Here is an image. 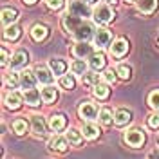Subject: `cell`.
Listing matches in <instances>:
<instances>
[{"instance_id": "1", "label": "cell", "mask_w": 159, "mask_h": 159, "mask_svg": "<svg viewBox=\"0 0 159 159\" xmlns=\"http://www.w3.org/2000/svg\"><path fill=\"white\" fill-rule=\"evenodd\" d=\"M72 36L78 40V42H89L90 38H94V25L90 24V22H81L78 27H76V31L72 33Z\"/></svg>"}, {"instance_id": "2", "label": "cell", "mask_w": 159, "mask_h": 159, "mask_svg": "<svg viewBox=\"0 0 159 159\" xmlns=\"http://www.w3.org/2000/svg\"><path fill=\"white\" fill-rule=\"evenodd\" d=\"M67 13L74 15V16H80V18H87V16H90V6L85 4L83 0H70Z\"/></svg>"}, {"instance_id": "3", "label": "cell", "mask_w": 159, "mask_h": 159, "mask_svg": "<svg viewBox=\"0 0 159 159\" xmlns=\"http://www.w3.org/2000/svg\"><path fill=\"white\" fill-rule=\"evenodd\" d=\"M94 20L98 24H109L114 20V11L110 7L109 4H101L94 9Z\"/></svg>"}, {"instance_id": "4", "label": "cell", "mask_w": 159, "mask_h": 159, "mask_svg": "<svg viewBox=\"0 0 159 159\" xmlns=\"http://www.w3.org/2000/svg\"><path fill=\"white\" fill-rule=\"evenodd\" d=\"M78 114L81 119L92 121L98 116V105L92 103V101H81V105H80V109H78Z\"/></svg>"}, {"instance_id": "5", "label": "cell", "mask_w": 159, "mask_h": 159, "mask_svg": "<svg viewBox=\"0 0 159 159\" xmlns=\"http://www.w3.org/2000/svg\"><path fill=\"white\" fill-rule=\"evenodd\" d=\"M125 141L129 143L130 147L138 148V147H141L145 143V134H143V130H139V129H132L125 134Z\"/></svg>"}, {"instance_id": "6", "label": "cell", "mask_w": 159, "mask_h": 159, "mask_svg": "<svg viewBox=\"0 0 159 159\" xmlns=\"http://www.w3.org/2000/svg\"><path fill=\"white\" fill-rule=\"evenodd\" d=\"M83 20L85 18H80V16H74V15H70V13H65L63 18H61V25H63V29L67 31V33L72 34V33L76 31V27H78Z\"/></svg>"}, {"instance_id": "7", "label": "cell", "mask_w": 159, "mask_h": 159, "mask_svg": "<svg viewBox=\"0 0 159 159\" xmlns=\"http://www.w3.org/2000/svg\"><path fill=\"white\" fill-rule=\"evenodd\" d=\"M110 40H112V34H110V31H107V29H98L94 33V45L99 47V49L107 47L110 43Z\"/></svg>"}, {"instance_id": "8", "label": "cell", "mask_w": 159, "mask_h": 159, "mask_svg": "<svg viewBox=\"0 0 159 159\" xmlns=\"http://www.w3.org/2000/svg\"><path fill=\"white\" fill-rule=\"evenodd\" d=\"M29 61V54L25 51H16L11 60V69H24Z\"/></svg>"}, {"instance_id": "9", "label": "cell", "mask_w": 159, "mask_h": 159, "mask_svg": "<svg viewBox=\"0 0 159 159\" xmlns=\"http://www.w3.org/2000/svg\"><path fill=\"white\" fill-rule=\"evenodd\" d=\"M127 51H129V42L125 38H118L112 43V47H110V54L116 56V58H121Z\"/></svg>"}, {"instance_id": "10", "label": "cell", "mask_w": 159, "mask_h": 159, "mask_svg": "<svg viewBox=\"0 0 159 159\" xmlns=\"http://www.w3.org/2000/svg\"><path fill=\"white\" fill-rule=\"evenodd\" d=\"M36 74H33L29 70H24L20 74V87L24 90H29V89H34V83H36Z\"/></svg>"}, {"instance_id": "11", "label": "cell", "mask_w": 159, "mask_h": 159, "mask_svg": "<svg viewBox=\"0 0 159 159\" xmlns=\"http://www.w3.org/2000/svg\"><path fill=\"white\" fill-rule=\"evenodd\" d=\"M34 74H36V78H38L40 83H45V85L52 83V80H54V72L51 69H47V67H36Z\"/></svg>"}, {"instance_id": "12", "label": "cell", "mask_w": 159, "mask_h": 159, "mask_svg": "<svg viewBox=\"0 0 159 159\" xmlns=\"http://www.w3.org/2000/svg\"><path fill=\"white\" fill-rule=\"evenodd\" d=\"M47 34H49V29L43 24H36L31 29V38L34 40V42H43V40L47 38Z\"/></svg>"}, {"instance_id": "13", "label": "cell", "mask_w": 159, "mask_h": 159, "mask_svg": "<svg viewBox=\"0 0 159 159\" xmlns=\"http://www.w3.org/2000/svg\"><path fill=\"white\" fill-rule=\"evenodd\" d=\"M40 99H42V94H40L38 89H29V90H24V101L31 105V107H36L40 105Z\"/></svg>"}, {"instance_id": "14", "label": "cell", "mask_w": 159, "mask_h": 159, "mask_svg": "<svg viewBox=\"0 0 159 159\" xmlns=\"http://www.w3.org/2000/svg\"><path fill=\"white\" fill-rule=\"evenodd\" d=\"M18 18V11L13 9V7H6V9L2 11V24L7 27V25H13L15 22Z\"/></svg>"}, {"instance_id": "15", "label": "cell", "mask_w": 159, "mask_h": 159, "mask_svg": "<svg viewBox=\"0 0 159 159\" xmlns=\"http://www.w3.org/2000/svg\"><path fill=\"white\" fill-rule=\"evenodd\" d=\"M92 54V47H90L87 42H78L76 45H74V56L76 58H85V56H90Z\"/></svg>"}, {"instance_id": "16", "label": "cell", "mask_w": 159, "mask_h": 159, "mask_svg": "<svg viewBox=\"0 0 159 159\" xmlns=\"http://www.w3.org/2000/svg\"><path fill=\"white\" fill-rule=\"evenodd\" d=\"M49 69L54 72V76H61L67 70V63L60 58H52V60H49Z\"/></svg>"}, {"instance_id": "17", "label": "cell", "mask_w": 159, "mask_h": 159, "mask_svg": "<svg viewBox=\"0 0 159 159\" xmlns=\"http://www.w3.org/2000/svg\"><path fill=\"white\" fill-rule=\"evenodd\" d=\"M22 99H24V96L13 90V92H9V94L6 96V107H7V109H11V110L18 109L20 103H22Z\"/></svg>"}, {"instance_id": "18", "label": "cell", "mask_w": 159, "mask_h": 159, "mask_svg": "<svg viewBox=\"0 0 159 159\" xmlns=\"http://www.w3.org/2000/svg\"><path fill=\"white\" fill-rule=\"evenodd\" d=\"M130 119H132V112L127 109H119L116 114H114V123L118 125V127H123V125H127Z\"/></svg>"}, {"instance_id": "19", "label": "cell", "mask_w": 159, "mask_h": 159, "mask_svg": "<svg viewBox=\"0 0 159 159\" xmlns=\"http://www.w3.org/2000/svg\"><path fill=\"white\" fill-rule=\"evenodd\" d=\"M67 147H69V141H67V138H61V136H54L49 141V148L58 150V152H65Z\"/></svg>"}, {"instance_id": "20", "label": "cell", "mask_w": 159, "mask_h": 159, "mask_svg": "<svg viewBox=\"0 0 159 159\" xmlns=\"http://www.w3.org/2000/svg\"><path fill=\"white\" fill-rule=\"evenodd\" d=\"M89 65L92 67V70L103 69V67H105V56H103V52H92V54H90Z\"/></svg>"}, {"instance_id": "21", "label": "cell", "mask_w": 159, "mask_h": 159, "mask_svg": "<svg viewBox=\"0 0 159 159\" xmlns=\"http://www.w3.org/2000/svg\"><path fill=\"white\" fill-rule=\"evenodd\" d=\"M31 123H33V132L34 134H38V136H43L45 134V123H43V118L42 116H38V114L31 116Z\"/></svg>"}, {"instance_id": "22", "label": "cell", "mask_w": 159, "mask_h": 159, "mask_svg": "<svg viewBox=\"0 0 159 159\" xmlns=\"http://www.w3.org/2000/svg\"><path fill=\"white\" fill-rule=\"evenodd\" d=\"M138 7L141 13L150 15V13H154L156 7H157V0H138Z\"/></svg>"}, {"instance_id": "23", "label": "cell", "mask_w": 159, "mask_h": 159, "mask_svg": "<svg viewBox=\"0 0 159 159\" xmlns=\"http://www.w3.org/2000/svg\"><path fill=\"white\" fill-rule=\"evenodd\" d=\"M65 116H61V114H56V116H52L49 121V125H51V129L54 130V132H60V130H63L65 129Z\"/></svg>"}, {"instance_id": "24", "label": "cell", "mask_w": 159, "mask_h": 159, "mask_svg": "<svg viewBox=\"0 0 159 159\" xmlns=\"http://www.w3.org/2000/svg\"><path fill=\"white\" fill-rule=\"evenodd\" d=\"M81 132H83V136H85L87 139H96L99 136V129L94 125V123H85Z\"/></svg>"}, {"instance_id": "25", "label": "cell", "mask_w": 159, "mask_h": 159, "mask_svg": "<svg viewBox=\"0 0 159 159\" xmlns=\"http://www.w3.org/2000/svg\"><path fill=\"white\" fill-rule=\"evenodd\" d=\"M20 33H22V29H20L18 25H7L6 27V31H4V38L6 40H11V42H15V40H18Z\"/></svg>"}, {"instance_id": "26", "label": "cell", "mask_w": 159, "mask_h": 159, "mask_svg": "<svg viewBox=\"0 0 159 159\" xmlns=\"http://www.w3.org/2000/svg\"><path fill=\"white\" fill-rule=\"evenodd\" d=\"M56 98H58V92H56L54 87H45L42 90V99L45 103H52V101H56Z\"/></svg>"}, {"instance_id": "27", "label": "cell", "mask_w": 159, "mask_h": 159, "mask_svg": "<svg viewBox=\"0 0 159 159\" xmlns=\"http://www.w3.org/2000/svg\"><path fill=\"white\" fill-rule=\"evenodd\" d=\"M70 69H72V72L74 74H80V76H83L85 72H87V63L83 61V60H74L72 61V65H70Z\"/></svg>"}, {"instance_id": "28", "label": "cell", "mask_w": 159, "mask_h": 159, "mask_svg": "<svg viewBox=\"0 0 159 159\" xmlns=\"http://www.w3.org/2000/svg\"><path fill=\"white\" fill-rule=\"evenodd\" d=\"M65 138H67V141L72 143V145H80V143H81V132L76 130V129H69Z\"/></svg>"}, {"instance_id": "29", "label": "cell", "mask_w": 159, "mask_h": 159, "mask_svg": "<svg viewBox=\"0 0 159 159\" xmlns=\"http://www.w3.org/2000/svg\"><path fill=\"white\" fill-rule=\"evenodd\" d=\"M94 96L98 99H105L107 96H109V87L107 85H103V83H98V85H94Z\"/></svg>"}, {"instance_id": "30", "label": "cell", "mask_w": 159, "mask_h": 159, "mask_svg": "<svg viewBox=\"0 0 159 159\" xmlns=\"http://www.w3.org/2000/svg\"><path fill=\"white\" fill-rule=\"evenodd\" d=\"M6 85L9 87V89H16L20 85V76L16 72H9L7 74V78H6Z\"/></svg>"}, {"instance_id": "31", "label": "cell", "mask_w": 159, "mask_h": 159, "mask_svg": "<svg viewBox=\"0 0 159 159\" xmlns=\"http://www.w3.org/2000/svg\"><path fill=\"white\" fill-rule=\"evenodd\" d=\"M112 116H114V114H112V110L110 109H101L99 110V121H101L103 125H110L112 119H114Z\"/></svg>"}, {"instance_id": "32", "label": "cell", "mask_w": 159, "mask_h": 159, "mask_svg": "<svg viewBox=\"0 0 159 159\" xmlns=\"http://www.w3.org/2000/svg\"><path fill=\"white\" fill-rule=\"evenodd\" d=\"M81 81H83L85 85H98V74H96V70L85 72V74L81 76Z\"/></svg>"}, {"instance_id": "33", "label": "cell", "mask_w": 159, "mask_h": 159, "mask_svg": "<svg viewBox=\"0 0 159 159\" xmlns=\"http://www.w3.org/2000/svg\"><path fill=\"white\" fill-rule=\"evenodd\" d=\"M13 129H15V132H16L18 136H24V134L27 132V121H25V119H16V121L13 123Z\"/></svg>"}, {"instance_id": "34", "label": "cell", "mask_w": 159, "mask_h": 159, "mask_svg": "<svg viewBox=\"0 0 159 159\" xmlns=\"http://www.w3.org/2000/svg\"><path fill=\"white\" fill-rule=\"evenodd\" d=\"M74 83H76V81H74L72 76H61V78H60V87L65 89V90H72L74 89Z\"/></svg>"}, {"instance_id": "35", "label": "cell", "mask_w": 159, "mask_h": 159, "mask_svg": "<svg viewBox=\"0 0 159 159\" xmlns=\"http://www.w3.org/2000/svg\"><path fill=\"white\" fill-rule=\"evenodd\" d=\"M116 72H118V76H119V78L129 80V78H130V72H132V69H130L129 65L121 63V65H118V67H116Z\"/></svg>"}, {"instance_id": "36", "label": "cell", "mask_w": 159, "mask_h": 159, "mask_svg": "<svg viewBox=\"0 0 159 159\" xmlns=\"http://www.w3.org/2000/svg\"><path fill=\"white\" fill-rule=\"evenodd\" d=\"M148 105L152 109L159 110V90H152L148 94Z\"/></svg>"}, {"instance_id": "37", "label": "cell", "mask_w": 159, "mask_h": 159, "mask_svg": "<svg viewBox=\"0 0 159 159\" xmlns=\"http://www.w3.org/2000/svg\"><path fill=\"white\" fill-rule=\"evenodd\" d=\"M101 78H103V81H105V83H114V81H116V78H118V72H116V70H105V72H103V74H101Z\"/></svg>"}, {"instance_id": "38", "label": "cell", "mask_w": 159, "mask_h": 159, "mask_svg": "<svg viewBox=\"0 0 159 159\" xmlns=\"http://www.w3.org/2000/svg\"><path fill=\"white\" fill-rule=\"evenodd\" d=\"M148 127H152V129H159V114H152V116H148Z\"/></svg>"}, {"instance_id": "39", "label": "cell", "mask_w": 159, "mask_h": 159, "mask_svg": "<svg viewBox=\"0 0 159 159\" xmlns=\"http://www.w3.org/2000/svg\"><path fill=\"white\" fill-rule=\"evenodd\" d=\"M63 6V0H47V7L49 9H60Z\"/></svg>"}, {"instance_id": "40", "label": "cell", "mask_w": 159, "mask_h": 159, "mask_svg": "<svg viewBox=\"0 0 159 159\" xmlns=\"http://www.w3.org/2000/svg\"><path fill=\"white\" fill-rule=\"evenodd\" d=\"M7 63V51L6 47H2V65H6Z\"/></svg>"}, {"instance_id": "41", "label": "cell", "mask_w": 159, "mask_h": 159, "mask_svg": "<svg viewBox=\"0 0 159 159\" xmlns=\"http://www.w3.org/2000/svg\"><path fill=\"white\" fill-rule=\"evenodd\" d=\"M150 159H159V150H154V152L150 154Z\"/></svg>"}, {"instance_id": "42", "label": "cell", "mask_w": 159, "mask_h": 159, "mask_svg": "<svg viewBox=\"0 0 159 159\" xmlns=\"http://www.w3.org/2000/svg\"><path fill=\"white\" fill-rule=\"evenodd\" d=\"M83 2H85V4H89V6H92V4H96L98 0H83Z\"/></svg>"}, {"instance_id": "43", "label": "cell", "mask_w": 159, "mask_h": 159, "mask_svg": "<svg viewBox=\"0 0 159 159\" xmlns=\"http://www.w3.org/2000/svg\"><path fill=\"white\" fill-rule=\"evenodd\" d=\"M24 2H25V4H34L36 0H24Z\"/></svg>"}, {"instance_id": "44", "label": "cell", "mask_w": 159, "mask_h": 159, "mask_svg": "<svg viewBox=\"0 0 159 159\" xmlns=\"http://www.w3.org/2000/svg\"><path fill=\"white\" fill-rule=\"evenodd\" d=\"M103 2H107V4H114L116 0H103Z\"/></svg>"}, {"instance_id": "45", "label": "cell", "mask_w": 159, "mask_h": 159, "mask_svg": "<svg viewBox=\"0 0 159 159\" xmlns=\"http://www.w3.org/2000/svg\"><path fill=\"white\" fill-rule=\"evenodd\" d=\"M127 2H138V0H127Z\"/></svg>"}]
</instances>
